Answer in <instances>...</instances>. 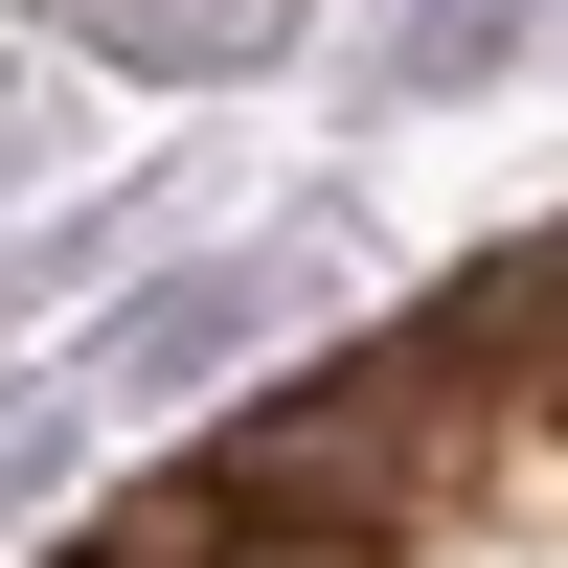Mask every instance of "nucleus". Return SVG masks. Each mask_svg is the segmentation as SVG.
I'll list each match as a JSON object with an SVG mask.
<instances>
[{
    "label": "nucleus",
    "instance_id": "f257e3e1",
    "mask_svg": "<svg viewBox=\"0 0 568 568\" xmlns=\"http://www.w3.org/2000/svg\"><path fill=\"white\" fill-rule=\"evenodd\" d=\"M251 318H273V273H182V296H136V318H114V387H205Z\"/></svg>",
    "mask_w": 568,
    "mask_h": 568
}]
</instances>
